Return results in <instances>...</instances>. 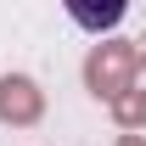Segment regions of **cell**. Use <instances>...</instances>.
I'll return each instance as SVG.
<instances>
[{
  "label": "cell",
  "mask_w": 146,
  "mask_h": 146,
  "mask_svg": "<svg viewBox=\"0 0 146 146\" xmlns=\"http://www.w3.org/2000/svg\"><path fill=\"white\" fill-rule=\"evenodd\" d=\"M45 118V90L28 73H0V124L11 129H34Z\"/></svg>",
  "instance_id": "2"
},
{
  "label": "cell",
  "mask_w": 146,
  "mask_h": 146,
  "mask_svg": "<svg viewBox=\"0 0 146 146\" xmlns=\"http://www.w3.org/2000/svg\"><path fill=\"white\" fill-rule=\"evenodd\" d=\"M141 73H146V51H141Z\"/></svg>",
  "instance_id": "6"
},
{
  "label": "cell",
  "mask_w": 146,
  "mask_h": 146,
  "mask_svg": "<svg viewBox=\"0 0 146 146\" xmlns=\"http://www.w3.org/2000/svg\"><path fill=\"white\" fill-rule=\"evenodd\" d=\"M112 124L124 129V135L146 129V90H141V84H135V90H124L118 101H112Z\"/></svg>",
  "instance_id": "3"
},
{
  "label": "cell",
  "mask_w": 146,
  "mask_h": 146,
  "mask_svg": "<svg viewBox=\"0 0 146 146\" xmlns=\"http://www.w3.org/2000/svg\"><path fill=\"white\" fill-rule=\"evenodd\" d=\"M135 73H141V45L135 39H96L90 56H84V90L112 107L124 90H135Z\"/></svg>",
  "instance_id": "1"
},
{
  "label": "cell",
  "mask_w": 146,
  "mask_h": 146,
  "mask_svg": "<svg viewBox=\"0 0 146 146\" xmlns=\"http://www.w3.org/2000/svg\"><path fill=\"white\" fill-rule=\"evenodd\" d=\"M118 146H146V135H118Z\"/></svg>",
  "instance_id": "5"
},
{
  "label": "cell",
  "mask_w": 146,
  "mask_h": 146,
  "mask_svg": "<svg viewBox=\"0 0 146 146\" xmlns=\"http://www.w3.org/2000/svg\"><path fill=\"white\" fill-rule=\"evenodd\" d=\"M68 17L79 23V28H96V34H101V28H112V23L124 17V6H118V0H107V6H68Z\"/></svg>",
  "instance_id": "4"
}]
</instances>
